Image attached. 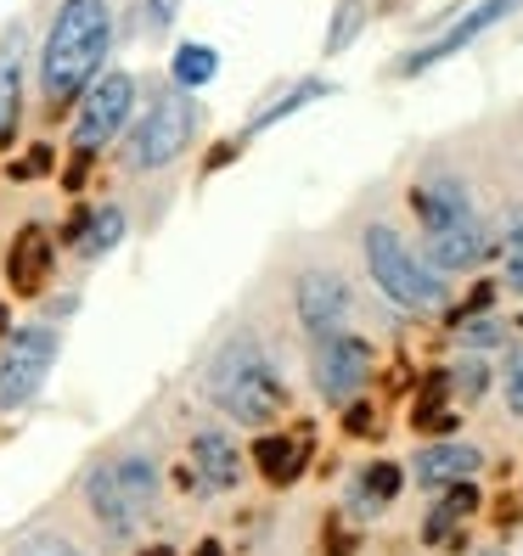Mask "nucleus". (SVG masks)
<instances>
[{"label": "nucleus", "mask_w": 523, "mask_h": 556, "mask_svg": "<svg viewBox=\"0 0 523 556\" xmlns=\"http://www.w3.org/2000/svg\"><path fill=\"white\" fill-rule=\"evenodd\" d=\"M113 40H119L113 0H57L40 40V96L51 113H69L108 74Z\"/></svg>", "instance_id": "1"}, {"label": "nucleus", "mask_w": 523, "mask_h": 556, "mask_svg": "<svg viewBox=\"0 0 523 556\" xmlns=\"http://www.w3.org/2000/svg\"><path fill=\"white\" fill-rule=\"evenodd\" d=\"M203 394L220 416H232L237 428H271L287 405V388L276 359L259 349V338L232 332L203 366Z\"/></svg>", "instance_id": "2"}, {"label": "nucleus", "mask_w": 523, "mask_h": 556, "mask_svg": "<svg viewBox=\"0 0 523 556\" xmlns=\"http://www.w3.org/2000/svg\"><path fill=\"white\" fill-rule=\"evenodd\" d=\"M203 136V108H198V96L191 90H175V85H163L152 90L147 102L136 108V118H129L124 129V147H119V163H124V175H163V169H175V163L198 147Z\"/></svg>", "instance_id": "3"}, {"label": "nucleus", "mask_w": 523, "mask_h": 556, "mask_svg": "<svg viewBox=\"0 0 523 556\" xmlns=\"http://www.w3.org/2000/svg\"><path fill=\"white\" fill-rule=\"evenodd\" d=\"M361 258H366V276L372 287L383 292L388 304H400L411 315H428V309H445L450 299V281L422 258V248H411L395 225H366L361 231Z\"/></svg>", "instance_id": "4"}, {"label": "nucleus", "mask_w": 523, "mask_h": 556, "mask_svg": "<svg viewBox=\"0 0 523 556\" xmlns=\"http://www.w3.org/2000/svg\"><path fill=\"white\" fill-rule=\"evenodd\" d=\"M85 506L113 540H129L158 506V462L152 455H108L85 472Z\"/></svg>", "instance_id": "5"}, {"label": "nucleus", "mask_w": 523, "mask_h": 556, "mask_svg": "<svg viewBox=\"0 0 523 556\" xmlns=\"http://www.w3.org/2000/svg\"><path fill=\"white\" fill-rule=\"evenodd\" d=\"M136 108H141V79H136V74H124V68H108L102 79H96V85L79 96V108H74V129H69L74 157L90 163L96 152L119 147V136L129 129Z\"/></svg>", "instance_id": "6"}, {"label": "nucleus", "mask_w": 523, "mask_h": 556, "mask_svg": "<svg viewBox=\"0 0 523 556\" xmlns=\"http://www.w3.org/2000/svg\"><path fill=\"white\" fill-rule=\"evenodd\" d=\"M62 354V326L57 320H23L0 338V410H23L46 388L51 366Z\"/></svg>", "instance_id": "7"}, {"label": "nucleus", "mask_w": 523, "mask_h": 556, "mask_svg": "<svg viewBox=\"0 0 523 556\" xmlns=\"http://www.w3.org/2000/svg\"><path fill=\"white\" fill-rule=\"evenodd\" d=\"M372 343L361 332H333L310 343V382L326 405H354L361 388L372 382Z\"/></svg>", "instance_id": "8"}, {"label": "nucleus", "mask_w": 523, "mask_h": 556, "mask_svg": "<svg viewBox=\"0 0 523 556\" xmlns=\"http://www.w3.org/2000/svg\"><path fill=\"white\" fill-rule=\"evenodd\" d=\"M292 315H299L304 338H333L349 332V315H354V292L338 270H299L292 281Z\"/></svg>", "instance_id": "9"}, {"label": "nucleus", "mask_w": 523, "mask_h": 556, "mask_svg": "<svg viewBox=\"0 0 523 556\" xmlns=\"http://www.w3.org/2000/svg\"><path fill=\"white\" fill-rule=\"evenodd\" d=\"M523 7V0H478V7H468L462 17H456L450 28H445V35L439 40H428V46H422V51H411L406 62H400V79H416V74H428V68H439V62H450L456 51H468L473 40H484L489 35V28H496V23H507L512 12Z\"/></svg>", "instance_id": "10"}, {"label": "nucleus", "mask_w": 523, "mask_h": 556, "mask_svg": "<svg viewBox=\"0 0 523 556\" xmlns=\"http://www.w3.org/2000/svg\"><path fill=\"white\" fill-rule=\"evenodd\" d=\"M28 113V23L0 28V152H12Z\"/></svg>", "instance_id": "11"}, {"label": "nucleus", "mask_w": 523, "mask_h": 556, "mask_svg": "<svg viewBox=\"0 0 523 556\" xmlns=\"http://www.w3.org/2000/svg\"><path fill=\"white\" fill-rule=\"evenodd\" d=\"M489 253H496V237H489L484 214L462 219V225H445V231H422V258H428L439 276H468Z\"/></svg>", "instance_id": "12"}, {"label": "nucleus", "mask_w": 523, "mask_h": 556, "mask_svg": "<svg viewBox=\"0 0 523 556\" xmlns=\"http://www.w3.org/2000/svg\"><path fill=\"white\" fill-rule=\"evenodd\" d=\"M411 214H416L422 231H445V225L478 219L468 180H462V175H450V169H434V175H422V180L411 186Z\"/></svg>", "instance_id": "13"}, {"label": "nucleus", "mask_w": 523, "mask_h": 556, "mask_svg": "<svg viewBox=\"0 0 523 556\" xmlns=\"http://www.w3.org/2000/svg\"><path fill=\"white\" fill-rule=\"evenodd\" d=\"M51 265H57V242L46 225H23L7 248V281L17 299H40L46 281H51Z\"/></svg>", "instance_id": "14"}, {"label": "nucleus", "mask_w": 523, "mask_h": 556, "mask_svg": "<svg viewBox=\"0 0 523 556\" xmlns=\"http://www.w3.org/2000/svg\"><path fill=\"white\" fill-rule=\"evenodd\" d=\"M242 462H248V455L237 450V439L225 428H198V433H191V472H198V483L209 489V495L237 489L242 483Z\"/></svg>", "instance_id": "15"}, {"label": "nucleus", "mask_w": 523, "mask_h": 556, "mask_svg": "<svg viewBox=\"0 0 523 556\" xmlns=\"http://www.w3.org/2000/svg\"><path fill=\"white\" fill-rule=\"evenodd\" d=\"M129 237V214L119 203H90L74 225H69V242H74V258L79 265H102L108 253H119Z\"/></svg>", "instance_id": "16"}, {"label": "nucleus", "mask_w": 523, "mask_h": 556, "mask_svg": "<svg viewBox=\"0 0 523 556\" xmlns=\"http://www.w3.org/2000/svg\"><path fill=\"white\" fill-rule=\"evenodd\" d=\"M484 467V450L478 444H462V439H439L428 450H416V483L422 489H450V483H468L473 472Z\"/></svg>", "instance_id": "17"}, {"label": "nucleus", "mask_w": 523, "mask_h": 556, "mask_svg": "<svg viewBox=\"0 0 523 556\" xmlns=\"http://www.w3.org/2000/svg\"><path fill=\"white\" fill-rule=\"evenodd\" d=\"M406 489V467L400 462H366L349 483V511L354 517H377L383 506H395Z\"/></svg>", "instance_id": "18"}, {"label": "nucleus", "mask_w": 523, "mask_h": 556, "mask_svg": "<svg viewBox=\"0 0 523 556\" xmlns=\"http://www.w3.org/2000/svg\"><path fill=\"white\" fill-rule=\"evenodd\" d=\"M326 96H338V85H333V79H321V74H310V79H299V85H287L271 108H259V113L248 118L242 141H253L259 129H276V124H282V118H292V113H304L310 102H326Z\"/></svg>", "instance_id": "19"}, {"label": "nucleus", "mask_w": 523, "mask_h": 556, "mask_svg": "<svg viewBox=\"0 0 523 556\" xmlns=\"http://www.w3.org/2000/svg\"><path fill=\"white\" fill-rule=\"evenodd\" d=\"M220 79V51L209 46V40H180L175 46V56H170V85L175 90H209Z\"/></svg>", "instance_id": "20"}, {"label": "nucleus", "mask_w": 523, "mask_h": 556, "mask_svg": "<svg viewBox=\"0 0 523 556\" xmlns=\"http://www.w3.org/2000/svg\"><path fill=\"white\" fill-rule=\"evenodd\" d=\"M253 462H259V472H265L271 483H299V472H304V444L299 439H287V433H265L253 444Z\"/></svg>", "instance_id": "21"}, {"label": "nucleus", "mask_w": 523, "mask_h": 556, "mask_svg": "<svg viewBox=\"0 0 523 556\" xmlns=\"http://www.w3.org/2000/svg\"><path fill=\"white\" fill-rule=\"evenodd\" d=\"M180 12V0H129V17H124V35L129 40H163L170 23Z\"/></svg>", "instance_id": "22"}, {"label": "nucleus", "mask_w": 523, "mask_h": 556, "mask_svg": "<svg viewBox=\"0 0 523 556\" xmlns=\"http://www.w3.org/2000/svg\"><path fill=\"white\" fill-rule=\"evenodd\" d=\"M366 28V0H338V12H333V28H326V56H338L354 46V35Z\"/></svg>", "instance_id": "23"}, {"label": "nucleus", "mask_w": 523, "mask_h": 556, "mask_svg": "<svg viewBox=\"0 0 523 556\" xmlns=\"http://www.w3.org/2000/svg\"><path fill=\"white\" fill-rule=\"evenodd\" d=\"M501 253H507V270H501V287L523 299V208L507 214V231H501Z\"/></svg>", "instance_id": "24"}, {"label": "nucleus", "mask_w": 523, "mask_h": 556, "mask_svg": "<svg viewBox=\"0 0 523 556\" xmlns=\"http://www.w3.org/2000/svg\"><path fill=\"white\" fill-rule=\"evenodd\" d=\"M456 338H462V349H501L507 343V320L501 315H468L462 326H456Z\"/></svg>", "instance_id": "25"}, {"label": "nucleus", "mask_w": 523, "mask_h": 556, "mask_svg": "<svg viewBox=\"0 0 523 556\" xmlns=\"http://www.w3.org/2000/svg\"><path fill=\"white\" fill-rule=\"evenodd\" d=\"M445 388H450L456 400H478L484 388H489V366H484L478 354H468L462 366H450V371H445Z\"/></svg>", "instance_id": "26"}, {"label": "nucleus", "mask_w": 523, "mask_h": 556, "mask_svg": "<svg viewBox=\"0 0 523 556\" xmlns=\"http://www.w3.org/2000/svg\"><path fill=\"white\" fill-rule=\"evenodd\" d=\"M501 400L512 416H523V343L507 349V366H501Z\"/></svg>", "instance_id": "27"}, {"label": "nucleus", "mask_w": 523, "mask_h": 556, "mask_svg": "<svg viewBox=\"0 0 523 556\" xmlns=\"http://www.w3.org/2000/svg\"><path fill=\"white\" fill-rule=\"evenodd\" d=\"M46 169H51V147H46V141H40V152H28L23 163H12V175H17V180H28V175H46Z\"/></svg>", "instance_id": "28"}, {"label": "nucleus", "mask_w": 523, "mask_h": 556, "mask_svg": "<svg viewBox=\"0 0 523 556\" xmlns=\"http://www.w3.org/2000/svg\"><path fill=\"white\" fill-rule=\"evenodd\" d=\"M17 556H79V551H74L69 540H28Z\"/></svg>", "instance_id": "29"}, {"label": "nucleus", "mask_w": 523, "mask_h": 556, "mask_svg": "<svg viewBox=\"0 0 523 556\" xmlns=\"http://www.w3.org/2000/svg\"><path fill=\"white\" fill-rule=\"evenodd\" d=\"M141 556H175V551H170V545H147Z\"/></svg>", "instance_id": "30"}, {"label": "nucleus", "mask_w": 523, "mask_h": 556, "mask_svg": "<svg viewBox=\"0 0 523 556\" xmlns=\"http://www.w3.org/2000/svg\"><path fill=\"white\" fill-rule=\"evenodd\" d=\"M203 556H220V545H203Z\"/></svg>", "instance_id": "31"}, {"label": "nucleus", "mask_w": 523, "mask_h": 556, "mask_svg": "<svg viewBox=\"0 0 523 556\" xmlns=\"http://www.w3.org/2000/svg\"><path fill=\"white\" fill-rule=\"evenodd\" d=\"M484 556H501V551H484Z\"/></svg>", "instance_id": "32"}]
</instances>
